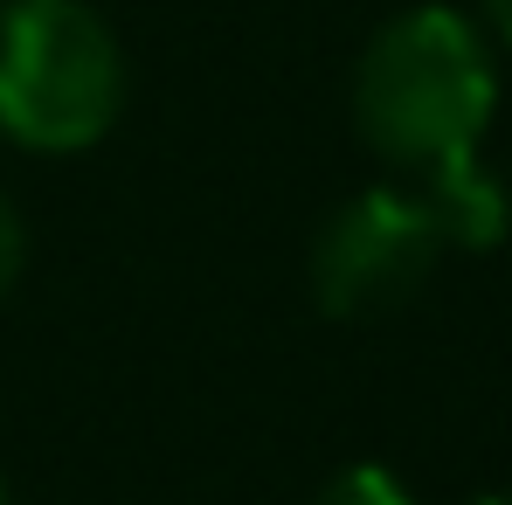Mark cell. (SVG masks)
<instances>
[{
	"label": "cell",
	"mask_w": 512,
	"mask_h": 505,
	"mask_svg": "<svg viewBox=\"0 0 512 505\" xmlns=\"http://www.w3.org/2000/svg\"><path fill=\"white\" fill-rule=\"evenodd\" d=\"M499 118V63L485 21L464 7H402L353 63L360 146L416 187L450 229V250H499L512 229L506 187L485 173V132Z\"/></svg>",
	"instance_id": "obj_1"
},
{
	"label": "cell",
	"mask_w": 512,
	"mask_h": 505,
	"mask_svg": "<svg viewBox=\"0 0 512 505\" xmlns=\"http://www.w3.org/2000/svg\"><path fill=\"white\" fill-rule=\"evenodd\" d=\"M125 111V49L90 0H0V139L90 153Z\"/></svg>",
	"instance_id": "obj_2"
},
{
	"label": "cell",
	"mask_w": 512,
	"mask_h": 505,
	"mask_svg": "<svg viewBox=\"0 0 512 505\" xmlns=\"http://www.w3.org/2000/svg\"><path fill=\"white\" fill-rule=\"evenodd\" d=\"M471 505H512V492H478Z\"/></svg>",
	"instance_id": "obj_7"
},
{
	"label": "cell",
	"mask_w": 512,
	"mask_h": 505,
	"mask_svg": "<svg viewBox=\"0 0 512 505\" xmlns=\"http://www.w3.org/2000/svg\"><path fill=\"white\" fill-rule=\"evenodd\" d=\"M21 263H28V229H21V208H14V201L0 194V298L14 291Z\"/></svg>",
	"instance_id": "obj_5"
},
{
	"label": "cell",
	"mask_w": 512,
	"mask_h": 505,
	"mask_svg": "<svg viewBox=\"0 0 512 505\" xmlns=\"http://www.w3.org/2000/svg\"><path fill=\"white\" fill-rule=\"evenodd\" d=\"M312 505H416V492H409L388 464H346V471H333V478L319 485Z\"/></svg>",
	"instance_id": "obj_4"
},
{
	"label": "cell",
	"mask_w": 512,
	"mask_h": 505,
	"mask_svg": "<svg viewBox=\"0 0 512 505\" xmlns=\"http://www.w3.org/2000/svg\"><path fill=\"white\" fill-rule=\"evenodd\" d=\"M443 250L450 229L416 187H360L312 236V298L326 319H388L436 277Z\"/></svg>",
	"instance_id": "obj_3"
},
{
	"label": "cell",
	"mask_w": 512,
	"mask_h": 505,
	"mask_svg": "<svg viewBox=\"0 0 512 505\" xmlns=\"http://www.w3.org/2000/svg\"><path fill=\"white\" fill-rule=\"evenodd\" d=\"M478 14H485V35H499L512 49V0H478Z\"/></svg>",
	"instance_id": "obj_6"
},
{
	"label": "cell",
	"mask_w": 512,
	"mask_h": 505,
	"mask_svg": "<svg viewBox=\"0 0 512 505\" xmlns=\"http://www.w3.org/2000/svg\"><path fill=\"white\" fill-rule=\"evenodd\" d=\"M0 505H7V478H0Z\"/></svg>",
	"instance_id": "obj_8"
}]
</instances>
